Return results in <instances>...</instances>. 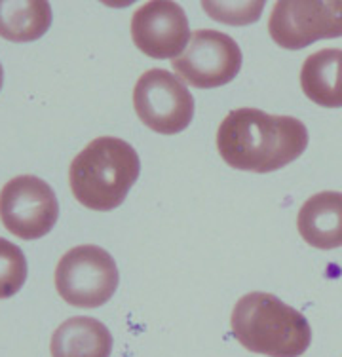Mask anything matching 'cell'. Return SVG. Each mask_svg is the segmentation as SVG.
<instances>
[{
  "label": "cell",
  "instance_id": "1",
  "mask_svg": "<svg viewBox=\"0 0 342 357\" xmlns=\"http://www.w3.org/2000/svg\"><path fill=\"white\" fill-rule=\"evenodd\" d=\"M306 146L308 130L301 120L249 107L228 112L217 130L221 158L239 172H278Z\"/></svg>",
  "mask_w": 342,
  "mask_h": 357
},
{
  "label": "cell",
  "instance_id": "2",
  "mask_svg": "<svg viewBox=\"0 0 342 357\" xmlns=\"http://www.w3.org/2000/svg\"><path fill=\"white\" fill-rule=\"evenodd\" d=\"M234 338L246 350L268 357H301L310 348L312 329L299 310L270 293L239 298L230 317Z\"/></svg>",
  "mask_w": 342,
  "mask_h": 357
},
{
  "label": "cell",
  "instance_id": "3",
  "mask_svg": "<svg viewBox=\"0 0 342 357\" xmlns=\"http://www.w3.org/2000/svg\"><path fill=\"white\" fill-rule=\"evenodd\" d=\"M139 173L141 162L130 143L118 137H97L73 160L68 185L84 207L112 211L124 204Z\"/></svg>",
  "mask_w": 342,
  "mask_h": 357
},
{
  "label": "cell",
  "instance_id": "4",
  "mask_svg": "<svg viewBox=\"0 0 342 357\" xmlns=\"http://www.w3.org/2000/svg\"><path fill=\"white\" fill-rule=\"evenodd\" d=\"M55 289L76 308H99L118 289V268L109 251L99 245L68 249L55 268Z\"/></svg>",
  "mask_w": 342,
  "mask_h": 357
},
{
  "label": "cell",
  "instance_id": "5",
  "mask_svg": "<svg viewBox=\"0 0 342 357\" xmlns=\"http://www.w3.org/2000/svg\"><path fill=\"white\" fill-rule=\"evenodd\" d=\"M133 109L147 128L162 135H175L191 126L194 97L186 84L173 73L151 69L137 80Z\"/></svg>",
  "mask_w": 342,
  "mask_h": 357
},
{
  "label": "cell",
  "instance_id": "6",
  "mask_svg": "<svg viewBox=\"0 0 342 357\" xmlns=\"http://www.w3.org/2000/svg\"><path fill=\"white\" fill-rule=\"evenodd\" d=\"M59 217L54 188L34 175H20L0 190V220L21 240H38L50 234Z\"/></svg>",
  "mask_w": 342,
  "mask_h": 357
},
{
  "label": "cell",
  "instance_id": "7",
  "mask_svg": "<svg viewBox=\"0 0 342 357\" xmlns=\"http://www.w3.org/2000/svg\"><path fill=\"white\" fill-rule=\"evenodd\" d=\"M171 67L185 84L198 89L221 88L232 82L241 67V50L232 36L213 29H198Z\"/></svg>",
  "mask_w": 342,
  "mask_h": 357
},
{
  "label": "cell",
  "instance_id": "8",
  "mask_svg": "<svg viewBox=\"0 0 342 357\" xmlns=\"http://www.w3.org/2000/svg\"><path fill=\"white\" fill-rule=\"evenodd\" d=\"M272 40L285 50H302L312 42L342 36V0H283L268 20Z\"/></svg>",
  "mask_w": 342,
  "mask_h": 357
},
{
  "label": "cell",
  "instance_id": "9",
  "mask_svg": "<svg viewBox=\"0 0 342 357\" xmlns=\"http://www.w3.org/2000/svg\"><path fill=\"white\" fill-rule=\"evenodd\" d=\"M130 31L133 44L152 59H175L192 36L185 10L171 0H154L137 8Z\"/></svg>",
  "mask_w": 342,
  "mask_h": 357
},
{
  "label": "cell",
  "instance_id": "10",
  "mask_svg": "<svg viewBox=\"0 0 342 357\" xmlns=\"http://www.w3.org/2000/svg\"><path fill=\"white\" fill-rule=\"evenodd\" d=\"M297 228L312 248H342V192L323 190L308 198L297 215Z\"/></svg>",
  "mask_w": 342,
  "mask_h": 357
},
{
  "label": "cell",
  "instance_id": "11",
  "mask_svg": "<svg viewBox=\"0 0 342 357\" xmlns=\"http://www.w3.org/2000/svg\"><path fill=\"white\" fill-rule=\"evenodd\" d=\"M52 357H110L112 335L96 317L76 316L55 329Z\"/></svg>",
  "mask_w": 342,
  "mask_h": 357
},
{
  "label": "cell",
  "instance_id": "12",
  "mask_svg": "<svg viewBox=\"0 0 342 357\" xmlns=\"http://www.w3.org/2000/svg\"><path fill=\"white\" fill-rule=\"evenodd\" d=\"M52 6L44 0L0 2V36L10 42H33L48 33Z\"/></svg>",
  "mask_w": 342,
  "mask_h": 357
},
{
  "label": "cell",
  "instance_id": "13",
  "mask_svg": "<svg viewBox=\"0 0 342 357\" xmlns=\"http://www.w3.org/2000/svg\"><path fill=\"white\" fill-rule=\"evenodd\" d=\"M27 280V259L15 243L0 238V301L17 295Z\"/></svg>",
  "mask_w": 342,
  "mask_h": 357
},
{
  "label": "cell",
  "instance_id": "14",
  "mask_svg": "<svg viewBox=\"0 0 342 357\" xmlns=\"http://www.w3.org/2000/svg\"><path fill=\"white\" fill-rule=\"evenodd\" d=\"M2 84H4V69H2V65H0V89H2Z\"/></svg>",
  "mask_w": 342,
  "mask_h": 357
},
{
  "label": "cell",
  "instance_id": "15",
  "mask_svg": "<svg viewBox=\"0 0 342 357\" xmlns=\"http://www.w3.org/2000/svg\"><path fill=\"white\" fill-rule=\"evenodd\" d=\"M341 103H342V70H341Z\"/></svg>",
  "mask_w": 342,
  "mask_h": 357
}]
</instances>
